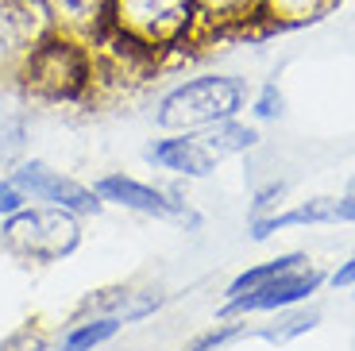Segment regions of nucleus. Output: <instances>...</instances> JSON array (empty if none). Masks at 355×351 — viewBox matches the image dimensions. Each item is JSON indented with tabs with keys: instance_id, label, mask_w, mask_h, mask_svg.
Listing matches in <instances>:
<instances>
[{
	"instance_id": "f257e3e1",
	"label": "nucleus",
	"mask_w": 355,
	"mask_h": 351,
	"mask_svg": "<svg viewBox=\"0 0 355 351\" xmlns=\"http://www.w3.org/2000/svg\"><path fill=\"white\" fill-rule=\"evenodd\" d=\"M16 78L24 93L51 105H81L97 85V62L89 43L62 31H46L16 62Z\"/></svg>"
},
{
	"instance_id": "f03ea898",
	"label": "nucleus",
	"mask_w": 355,
	"mask_h": 351,
	"mask_svg": "<svg viewBox=\"0 0 355 351\" xmlns=\"http://www.w3.org/2000/svg\"><path fill=\"white\" fill-rule=\"evenodd\" d=\"M108 27L166 58L209 31L197 0H108Z\"/></svg>"
},
{
	"instance_id": "7ed1b4c3",
	"label": "nucleus",
	"mask_w": 355,
	"mask_h": 351,
	"mask_svg": "<svg viewBox=\"0 0 355 351\" xmlns=\"http://www.w3.org/2000/svg\"><path fill=\"white\" fill-rule=\"evenodd\" d=\"M248 101V81L232 74H201V78L178 81L155 105V123L162 132H205L213 123L240 116Z\"/></svg>"
},
{
	"instance_id": "20e7f679",
	"label": "nucleus",
	"mask_w": 355,
	"mask_h": 351,
	"mask_svg": "<svg viewBox=\"0 0 355 351\" xmlns=\"http://www.w3.org/2000/svg\"><path fill=\"white\" fill-rule=\"evenodd\" d=\"M0 243L27 263H62L81 247V216L54 205H24L0 220Z\"/></svg>"
},
{
	"instance_id": "39448f33",
	"label": "nucleus",
	"mask_w": 355,
	"mask_h": 351,
	"mask_svg": "<svg viewBox=\"0 0 355 351\" xmlns=\"http://www.w3.org/2000/svg\"><path fill=\"white\" fill-rule=\"evenodd\" d=\"M12 182L24 189L27 201L54 205V209H66V212H73V216H97V212L105 209V201L97 197L93 185H85V182H78V178L62 174V170L46 166V162H39V158L19 162V166L12 170Z\"/></svg>"
},
{
	"instance_id": "423d86ee",
	"label": "nucleus",
	"mask_w": 355,
	"mask_h": 351,
	"mask_svg": "<svg viewBox=\"0 0 355 351\" xmlns=\"http://www.w3.org/2000/svg\"><path fill=\"white\" fill-rule=\"evenodd\" d=\"M320 286H324V271H317L309 259H302V263H293V266H286V271H278L275 278H266L263 286H255V290L243 293V298L224 301L220 316L282 313V309H293V305H302V301H309Z\"/></svg>"
},
{
	"instance_id": "0eeeda50",
	"label": "nucleus",
	"mask_w": 355,
	"mask_h": 351,
	"mask_svg": "<svg viewBox=\"0 0 355 351\" xmlns=\"http://www.w3.org/2000/svg\"><path fill=\"white\" fill-rule=\"evenodd\" d=\"M97 197L105 205H120V209L128 212H139V216H159V220H178V224H189V228H197L201 220H197V212L189 209L186 201L178 194H166V189H159V185H147L139 182V178L124 174V170H116V174H105L97 178Z\"/></svg>"
},
{
	"instance_id": "6e6552de",
	"label": "nucleus",
	"mask_w": 355,
	"mask_h": 351,
	"mask_svg": "<svg viewBox=\"0 0 355 351\" xmlns=\"http://www.w3.org/2000/svg\"><path fill=\"white\" fill-rule=\"evenodd\" d=\"M302 224H355V197H313V201L297 205V209L255 216L251 220V239L263 243L275 232L302 228Z\"/></svg>"
},
{
	"instance_id": "1a4fd4ad",
	"label": "nucleus",
	"mask_w": 355,
	"mask_h": 351,
	"mask_svg": "<svg viewBox=\"0 0 355 351\" xmlns=\"http://www.w3.org/2000/svg\"><path fill=\"white\" fill-rule=\"evenodd\" d=\"M166 305L162 290H135V286H108V290L89 293L78 305V316H112L120 325H139Z\"/></svg>"
},
{
	"instance_id": "9d476101",
	"label": "nucleus",
	"mask_w": 355,
	"mask_h": 351,
	"mask_svg": "<svg viewBox=\"0 0 355 351\" xmlns=\"http://www.w3.org/2000/svg\"><path fill=\"white\" fill-rule=\"evenodd\" d=\"M143 158L159 170L182 178H209L216 170V158L205 151V143L197 139V132H174L170 139H155L151 147L143 151Z\"/></svg>"
},
{
	"instance_id": "9b49d317",
	"label": "nucleus",
	"mask_w": 355,
	"mask_h": 351,
	"mask_svg": "<svg viewBox=\"0 0 355 351\" xmlns=\"http://www.w3.org/2000/svg\"><path fill=\"white\" fill-rule=\"evenodd\" d=\"M336 8V0H255L248 24L259 27V35H275V31H297L317 19H324Z\"/></svg>"
},
{
	"instance_id": "f8f14e48",
	"label": "nucleus",
	"mask_w": 355,
	"mask_h": 351,
	"mask_svg": "<svg viewBox=\"0 0 355 351\" xmlns=\"http://www.w3.org/2000/svg\"><path fill=\"white\" fill-rule=\"evenodd\" d=\"M43 8L51 31L73 35L81 43H93L108 24V0H43Z\"/></svg>"
},
{
	"instance_id": "ddd939ff",
	"label": "nucleus",
	"mask_w": 355,
	"mask_h": 351,
	"mask_svg": "<svg viewBox=\"0 0 355 351\" xmlns=\"http://www.w3.org/2000/svg\"><path fill=\"white\" fill-rule=\"evenodd\" d=\"M197 139H201L205 151L220 162V158H228V155H243V151H251L259 143V132L248 128L240 116H228V120H220V123H213V128L197 132Z\"/></svg>"
},
{
	"instance_id": "4468645a",
	"label": "nucleus",
	"mask_w": 355,
	"mask_h": 351,
	"mask_svg": "<svg viewBox=\"0 0 355 351\" xmlns=\"http://www.w3.org/2000/svg\"><path fill=\"white\" fill-rule=\"evenodd\" d=\"M120 328H124V325L112 320V316H81V320H73V325L66 328L58 351H97L101 343L116 340Z\"/></svg>"
},
{
	"instance_id": "2eb2a0df",
	"label": "nucleus",
	"mask_w": 355,
	"mask_h": 351,
	"mask_svg": "<svg viewBox=\"0 0 355 351\" xmlns=\"http://www.w3.org/2000/svg\"><path fill=\"white\" fill-rule=\"evenodd\" d=\"M302 259H309V255L302 251H290V255H278V259H270V263H259V266H248L243 274H236V278L228 282V290H224V298H243V293H251L255 286H263L266 278H275L278 271H286V266L302 263Z\"/></svg>"
},
{
	"instance_id": "dca6fc26",
	"label": "nucleus",
	"mask_w": 355,
	"mask_h": 351,
	"mask_svg": "<svg viewBox=\"0 0 355 351\" xmlns=\"http://www.w3.org/2000/svg\"><path fill=\"white\" fill-rule=\"evenodd\" d=\"M320 325V313L317 309H282V320H278V328H263V340L270 343H290L297 340V336L313 332V328Z\"/></svg>"
},
{
	"instance_id": "f3484780",
	"label": "nucleus",
	"mask_w": 355,
	"mask_h": 351,
	"mask_svg": "<svg viewBox=\"0 0 355 351\" xmlns=\"http://www.w3.org/2000/svg\"><path fill=\"white\" fill-rule=\"evenodd\" d=\"M201 4V16L205 27L216 31V27H228V24H248L255 0H197Z\"/></svg>"
},
{
	"instance_id": "a211bd4d",
	"label": "nucleus",
	"mask_w": 355,
	"mask_h": 351,
	"mask_svg": "<svg viewBox=\"0 0 355 351\" xmlns=\"http://www.w3.org/2000/svg\"><path fill=\"white\" fill-rule=\"evenodd\" d=\"M0 351H51V343H46L43 328L19 325L16 332H8L4 340H0Z\"/></svg>"
},
{
	"instance_id": "6ab92c4d",
	"label": "nucleus",
	"mask_w": 355,
	"mask_h": 351,
	"mask_svg": "<svg viewBox=\"0 0 355 351\" xmlns=\"http://www.w3.org/2000/svg\"><path fill=\"white\" fill-rule=\"evenodd\" d=\"M282 112H286V97H282V89L270 81V85H263L255 93V101H251V116H255V120H278Z\"/></svg>"
},
{
	"instance_id": "aec40b11",
	"label": "nucleus",
	"mask_w": 355,
	"mask_h": 351,
	"mask_svg": "<svg viewBox=\"0 0 355 351\" xmlns=\"http://www.w3.org/2000/svg\"><path fill=\"white\" fill-rule=\"evenodd\" d=\"M236 336H243V325H216L209 332H201L197 340H189L182 351H220L224 343H232Z\"/></svg>"
},
{
	"instance_id": "412c9836",
	"label": "nucleus",
	"mask_w": 355,
	"mask_h": 351,
	"mask_svg": "<svg viewBox=\"0 0 355 351\" xmlns=\"http://www.w3.org/2000/svg\"><path fill=\"white\" fill-rule=\"evenodd\" d=\"M282 197H286V185H282V182H270V185H263V189L255 194L251 209H255V216H266V212H278Z\"/></svg>"
},
{
	"instance_id": "4be33fe9",
	"label": "nucleus",
	"mask_w": 355,
	"mask_h": 351,
	"mask_svg": "<svg viewBox=\"0 0 355 351\" xmlns=\"http://www.w3.org/2000/svg\"><path fill=\"white\" fill-rule=\"evenodd\" d=\"M27 205V197H24V189H19L12 178H0V220L4 216H12V212H19Z\"/></svg>"
},
{
	"instance_id": "5701e85b",
	"label": "nucleus",
	"mask_w": 355,
	"mask_h": 351,
	"mask_svg": "<svg viewBox=\"0 0 355 351\" xmlns=\"http://www.w3.org/2000/svg\"><path fill=\"white\" fill-rule=\"evenodd\" d=\"M332 286H355V259H352V263H344L336 274H332Z\"/></svg>"
}]
</instances>
